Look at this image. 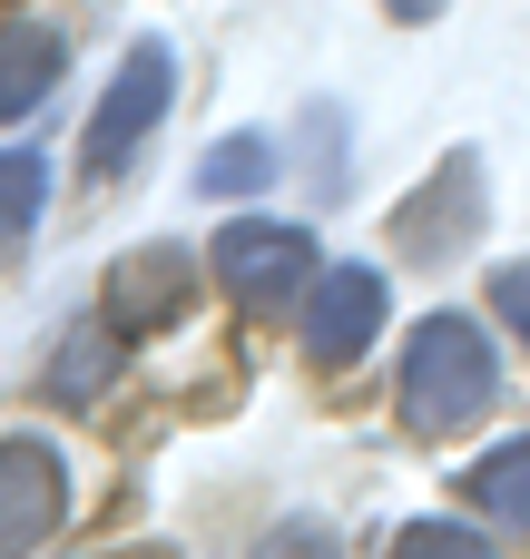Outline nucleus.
<instances>
[{"label":"nucleus","instance_id":"f257e3e1","mask_svg":"<svg viewBox=\"0 0 530 559\" xmlns=\"http://www.w3.org/2000/svg\"><path fill=\"white\" fill-rule=\"evenodd\" d=\"M403 423L413 432H433V442H452V432H472L492 403H502V354H492V334L472 324V314H423L413 324V344H403Z\"/></svg>","mask_w":530,"mask_h":559},{"label":"nucleus","instance_id":"f03ea898","mask_svg":"<svg viewBox=\"0 0 530 559\" xmlns=\"http://www.w3.org/2000/svg\"><path fill=\"white\" fill-rule=\"evenodd\" d=\"M207 275H216V295H226L236 314H295V305H305V285H315L325 265H315V236H305V226L236 216V226H216Z\"/></svg>","mask_w":530,"mask_h":559},{"label":"nucleus","instance_id":"7ed1b4c3","mask_svg":"<svg viewBox=\"0 0 530 559\" xmlns=\"http://www.w3.org/2000/svg\"><path fill=\"white\" fill-rule=\"evenodd\" d=\"M384 314H393V285H384V265H325L315 285H305V305H295V344H305V364L315 373H344V364H364L374 344H384Z\"/></svg>","mask_w":530,"mask_h":559},{"label":"nucleus","instance_id":"20e7f679","mask_svg":"<svg viewBox=\"0 0 530 559\" xmlns=\"http://www.w3.org/2000/svg\"><path fill=\"white\" fill-rule=\"evenodd\" d=\"M167 98H177V49L167 39H128V59H118V79H108V98L89 108V177H118L128 167V147L167 118Z\"/></svg>","mask_w":530,"mask_h":559},{"label":"nucleus","instance_id":"39448f33","mask_svg":"<svg viewBox=\"0 0 530 559\" xmlns=\"http://www.w3.org/2000/svg\"><path fill=\"white\" fill-rule=\"evenodd\" d=\"M69 521V462L49 432H0V559L49 550V531Z\"/></svg>","mask_w":530,"mask_h":559},{"label":"nucleus","instance_id":"423d86ee","mask_svg":"<svg viewBox=\"0 0 530 559\" xmlns=\"http://www.w3.org/2000/svg\"><path fill=\"white\" fill-rule=\"evenodd\" d=\"M472 236H482V157L452 147V157L393 206V246H403L413 265H443V255H462Z\"/></svg>","mask_w":530,"mask_h":559},{"label":"nucleus","instance_id":"0eeeda50","mask_svg":"<svg viewBox=\"0 0 530 559\" xmlns=\"http://www.w3.org/2000/svg\"><path fill=\"white\" fill-rule=\"evenodd\" d=\"M187 285H197V265L177 255V246H138V255H118V275H108V324L128 334H148V324H177L187 314Z\"/></svg>","mask_w":530,"mask_h":559},{"label":"nucleus","instance_id":"6e6552de","mask_svg":"<svg viewBox=\"0 0 530 559\" xmlns=\"http://www.w3.org/2000/svg\"><path fill=\"white\" fill-rule=\"evenodd\" d=\"M59 69H69V39H59L49 20H10V29H0V128L30 118V108L59 88Z\"/></svg>","mask_w":530,"mask_h":559},{"label":"nucleus","instance_id":"1a4fd4ad","mask_svg":"<svg viewBox=\"0 0 530 559\" xmlns=\"http://www.w3.org/2000/svg\"><path fill=\"white\" fill-rule=\"evenodd\" d=\"M462 501H472L482 521H502V531H530V432L521 442H492V452L462 472Z\"/></svg>","mask_w":530,"mask_h":559},{"label":"nucleus","instance_id":"9d476101","mask_svg":"<svg viewBox=\"0 0 530 559\" xmlns=\"http://www.w3.org/2000/svg\"><path fill=\"white\" fill-rule=\"evenodd\" d=\"M39 206H49V147H0V275L20 265Z\"/></svg>","mask_w":530,"mask_h":559},{"label":"nucleus","instance_id":"9b49d317","mask_svg":"<svg viewBox=\"0 0 530 559\" xmlns=\"http://www.w3.org/2000/svg\"><path fill=\"white\" fill-rule=\"evenodd\" d=\"M275 147L256 138V128H236V138H216L207 157H197V197H256V187H275Z\"/></svg>","mask_w":530,"mask_h":559},{"label":"nucleus","instance_id":"f8f14e48","mask_svg":"<svg viewBox=\"0 0 530 559\" xmlns=\"http://www.w3.org/2000/svg\"><path fill=\"white\" fill-rule=\"evenodd\" d=\"M393 559H511V550H492V531H472V521H413Z\"/></svg>","mask_w":530,"mask_h":559},{"label":"nucleus","instance_id":"ddd939ff","mask_svg":"<svg viewBox=\"0 0 530 559\" xmlns=\"http://www.w3.org/2000/svg\"><path fill=\"white\" fill-rule=\"evenodd\" d=\"M492 314H502V334L530 354V255L521 265H492Z\"/></svg>","mask_w":530,"mask_h":559},{"label":"nucleus","instance_id":"4468645a","mask_svg":"<svg viewBox=\"0 0 530 559\" xmlns=\"http://www.w3.org/2000/svg\"><path fill=\"white\" fill-rule=\"evenodd\" d=\"M266 559H344V550H334V531H325V521H285V531L266 540Z\"/></svg>","mask_w":530,"mask_h":559},{"label":"nucleus","instance_id":"2eb2a0df","mask_svg":"<svg viewBox=\"0 0 530 559\" xmlns=\"http://www.w3.org/2000/svg\"><path fill=\"white\" fill-rule=\"evenodd\" d=\"M384 10H393V20H433L443 0H384Z\"/></svg>","mask_w":530,"mask_h":559}]
</instances>
